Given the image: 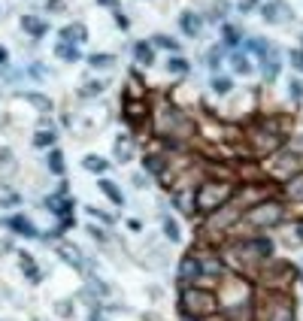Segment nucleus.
Returning a JSON list of instances; mask_svg holds the SVG:
<instances>
[{"label":"nucleus","mask_w":303,"mask_h":321,"mask_svg":"<svg viewBox=\"0 0 303 321\" xmlns=\"http://www.w3.org/2000/svg\"><path fill=\"white\" fill-rule=\"evenodd\" d=\"M212 321H228V318H212Z\"/></svg>","instance_id":"obj_51"},{"label":"nucleus","mask_w":303,"mask_h":321,"mask_svg":"<svg viewBox=\"0 0 303 321\" xmlns=\"http://www.w3.org/2000/svg\"><path fill=\"white\" fill-rule=\"evenodd\" d=\"M155 46L170 49V52H176V49H179V43H176V39H170V36H164V33H158V36H155Z\"/></svg>","instance_id":"obj_34"},{"label":"nucleus","mask_w":303,"mask_h":321,"mask_svg":"<svg viewBox=\"0 0 303 321\" xmlns=\"http://www.w3.org/2000/svg\"><path fill=\"white\" fill-rule=\"evenodd\" d=\"M270 255H273V243L267 236H249V239H239L228 249V260L236 270H243L246 276H258L261 264H267Z\"/></svg>","instance_id":"obj_1"},{"label":"nucleus","mask_w":303,"mask_h":321,"mask_svg":"<svg viewBox=\"0 0 303 321\" xmlns=\"http://www.w3.org/2000/svg\"><path fill=\"white\" fill-rule=\"evenodd\" d=\"M22 28L31 33V36H43V33L49 31V25H46V22H39L36 15H22Z\"/></svg>","instance_id":"obj_18"},{"label":"nucleus","mask_w":303,"mask_h":321,"mask_svg":"<svg viewBox=\"0 0 303 321\" xmlns=\"http://www.w3.org/2000/svg\"><path fill=\"white\" fill-rule=\"evenodd\" d=\"M100 6H115V0H97Z\"/></svg>","instance_id":"obj_50"},{"label":"nucleus","mask_w":303,"mask_h":321,"mask_svg":"<svg viewBox=\"0 0 303 321\" xmlns=\"http://www.w3.org/2000/svg\"><path fill=\"white\" fill-rule=\"evenodd\" d=\"M258 321H294V300L285 291H267L258 300Z\"/></svg>","instance_id":"obj_2"},{"label":"nucleus","mask_w":303,"mask_h":321,"mask_svg":"<svg viewBox=\"0 0 303 321\" xmlns=\"http://www.w3.org/2000/svg\"><path fill=\"white\" fill-rule=\"evenodd\" d=\"M55 52H58V58H64V61H70V64L79 61V46H76V43H58Z\"/></svg>","instance_id":"obj_22"},{"label":"nucleus","mask_w":303,"mask_h":321,"mask_svg":"<svg viewBox=\"0 0 303 321\" xmlns=\"http://www.w3.org/2000/svg\"><path fill=\"white\" fill-rule=\"evenodd\" d=\"M167 70L170 73H188V61H185V58H170Z\"/></svg>","instance_id":"obj_32"},{"label":"nucleus","mask_w":303,"mask_h":321,"mask_svg":"<svg viewBox=\"0 0 303 321\" xmlns=\"http://www.w3.org/2000/svg\"><path fill=\"white\" fill-rule=\"evenodd\" d=\"M264 18H267L270 25H282V22H288V15H291V9L282 3V0H273V3H264Z\"/></svg>","instance_id":"obj_14"},{"label":"nucleus","mask_w":303,"mask_h":321,"mask_svg":"<svg viewBox=\"0 0 303 321\" xmlns=\"http://www.w3.org/2000/svg\"><path fill=\"white\" fill-rule=\"evenodd\" d=\"M28 100H31V103H36L39 109H49V100H46V97H39V94H28Z\"/></svg>","instance_id":"obj_40"},{"label":"nucleus","mask_w":303,"mask_h":321,"mask_svg":"<svg viewBox=\"0 0 303 321\" xmlns=\"http://www.w3.org/2000/svg\"><path fill=\"white\" fill-rule=\"evenodd\" d=\"M49 170H52L55 176L64 173V155H61V152H52V155H49Z\"/></svg>","instance_id":"obj_29"},{"label":"nucleus","mask_w":303,"mask_h":321,"mask_svg":"<svg viewBox=\"0 0 303 321\" xmlns=\"http://www.w3.org/2000/svg\"><path fill=\"white\" fill-rule=\"evenodd\" d=\"M143 167H146L149 173H164V158H161V155H146Z\"/></svg>","instance_id":"obj_26"},{"label":"nucleus","mask_w":303,"mask_h":321,"mask_svg":"<svg viewBox=\"0 0 303 321\" xmlns=\"http://www.w3.org/2000/svg\"><path fill=\"white\" fill-rule=\"evenodd\" d=\"M115 155L122 161H128L131 158V143H128V139H118V143H115Z\"/></svg>","instance_id":"obj_35"},{"label":"nucleus","mask_w":303,"mask_h":321,"mask_svg":"<svg viewBox=\"0 0 303 321\" xmlns=\"http://www.w3.org/2000/svg\"><path fill=\"white\" fill-rule=\"evenodd\" d=\"M22 270H25L34 282H39V270H36V264H34V255H22Z\"/></svg>","instance_id":"obj_27"},{"label":"nucleus","mask_w":303,"mask_h":321,"mask_svg":"<svg viewBox=\"0 0 303 321\" xmlns=\"http://www.w3.org/2000/svg\"><path fill=\"white\" fill-rule=\"evenodd\" d=\"M52 143H55V133H52V130H39L34 136V146H39V149H46V146H52Z\"/></svg>","instance_id":"obj_30"},{"label":"nucleus","mask_w":303,"mask_h":321,"mask_svg":"<svg viewBox=\"0 0 303 321\" xmlns=\"http://www.w3.org/2000/svg\"><path fill=\"white\" fill-rule=\"evenodd\" d=\"M61 39H64V43H82V39H85V28H82V25H67V28L61 31Z\"/></svg>","instance_id":"obj_23"},{"label":"nucleus","mask_w":303,"mask_h":321,"mask_svg":"<svg viewBox=\"0 0 303 321\" xmlns=\"http://www.w3.org/2000/svg\"><path fill=\"white\" fill-rule=\"evenodd\" d=\"M58 255L64 257L67 264H73V267H82V255H79V249H76V246H67V243H61V246H58Z\"/></svg>","instance_id":"obj_20"},{"label":"nucleus","mask_w":303,"mask_h":321,"mask_svg":"<svg viewBox=\"0 0 303 321\" xmlns=\"http://www.w3.org/2000/svg\"><path fill=\"white\" fill-rule=\"evenodd\" d=\"M294 233H300L297 239H300V243H303V218H300V222H294Z\"/></svg>","instance_id":"obj_46"},{"label":"nucleus","mask_w":303,"mask_h":321,"mask_svg":"<svg viewBox=\"0 0 303 321\" xmlns=\"http://www.w3.org/2000/svg\"><path fill=\"white\" fill-rule=\"evenodd\" d=\"M197 279H203V276H200V260H197V252L191 249L188 255L182 257V267H179V282H182V285H191V282H197Z\"/></svg>","instance_id":"obj_12"},{"label":"nucleus","mask_w":303,"mask_h":321,"mask_svg":"<svg viewBox=\"0 0 303 321\" xmlns=\"http://www.w3.org/2000/svg\"><path fill=\"white\" fill-rule=\"evenodd\" d=\"M243 209H246V203H243V197L239 200H228L225 206H218L212 215H209V222L203 227V233H206V239H215V236H221L228 227H234L239 222V215H243Z\"/></svg>","instance_id":"obj_6"},{"label":"nucleus","mask_w":303,"mask_h":321,"mask_svg":"<svg viewBox=\"0 0 303 321\" xmlns=\"http://www.w3.org/2000/svg\"><path fill=\"white\" fill-rule=\"evenodd\" d=\"M194 252H197V249H194ZM197 260H200V276L203 279H206V276H209V279H218V276L225 273L221 260L215 255H209V252H197Z\"/></svg>","instance_id":"obj_13"},{"label":"nucleus","mask_w":303,"mask_h":321,"mask_svg":"<svg viewBox=\"0 0 303 321\" xmlns=\"http://www.w3.org/2000/svg\"><path fill=\"white\" fill-rule=\"evenodd\" d=\"M115 22H118V28H128V18H125L122 12H115Z\"/></svg>","instance_id":"obj_47"},{"label":"nucleus","mask_w":303,"mask_h":321,"mask_svg":"<svg viewBox=\"0 0 303 321\" xmlns=\"http://www.w3.org/2000/svg\"><path fill=\"white\" fill-rule=\"evenodd\" d=\"M285 194H288L291 200H297V203L303 200V170H300V173H294V176L288 179V185H285Z\"/></svg>","instance_id":"obj_19"},{"label":"nucleus","mask_w":303,"mask_h":321,"mask_svg":"<svg viewBox=\"0 0 303 321\" xmlns=\"http://www.w3.org/2000/svg\"><path fill=\"white\" fill-rule=\"evenodd\" d=\"M291 67L303 73V52H300V49H294V52H291Z\"/></svg>","instance_id":"obj_39"},{"label":"nucleus","mask_w":303,"mask_h":321,"mask_svg":"<svg viewBox=\"0 0 303 321\" xmlns=\"http://www.w3.org/2000/svg\"><path fill=\"white\" fill-rule=\"evenodd\" d=\"M236 194L234 182H203L200 188L194 191V209L197 212H215L218 206H225L231 197Z\"/></svg>","instance_id":"obj_3"},{"label":"nucleus","mask_w":303,"mask_h":321,"mask_svg":"<svg viewBox=\"0 0 303 321\" xmlns=\"http://www.w3.org/2000/svg\"><path fill=\"white\" fill-rule=\"evenodd\" d=\"M100 82H88V85H85V88H82V94H100Z\"/></svg>","instance_id":"obj_41"},{"label":"nucleus","mask_w":303,"mask_h":321,"mask_svg":"<svg viewBox=\"0 0 303 321\" xmlns=\"http://www.w3.org/2000/svg\"><path fill=\"white\" fill-rule=\"evenodd\" d=\"M291 94L300 100V97H303V82H291Z\"/></svg>","instance_id":"obj_44"},{"label":"nucleus","mask_w":303,"mask_h":321,"mask_svg":"<svg viewBox=\"0 0 303 321\" xmlns=\"http://www.w3.org/2000/svg\"><path fill=\"white\" fill-rule=\"evenodd\" d=\"M252 6H255V0H243L239 3V9H252Z\"/></svg>","instance_id":"obj_48"},{"label":"nucleus","mask_w":303,"mask_h":321,"mask_svg":"<svg viewBox=\"0 0 303 321\" xmlns=\"http://www.w3.org/2000/svg\"><path fill=\"white\" fill-rule=\"evenodd\" d=\"M6 58H9V55H6V49H0V64H6Z\"/></svg>","instance_id":"obj_49"},{"label":"nucleus","mask_w":303,"mask_h":321,"mask_svg":"<svg viewBox=\"0 0 303 321\" xmlns=\"http://www.w3.org/2000/svg\"><path fill=\"white\" fill-rule=\"evenodd\" d=\"M234 70L236 73H252V64H249V55H234Z\"/></svg>","instance_id":"obj_31"},{"label":"nucleus","mask_w":303,"mask_h":321,"mask_svg":"<svg viewBox=\"0 0 303 321\" xmlns=\"http://www.w3.org/2000/svg\"><path fill=\"white\" fill-rule=\"evenodd\" d=\"M88 212H91L94 218H100V222H106V225H112V222H115L112 215H106V212H100V209H88Z\"/></svg>","instance_id":"obj_42"},{"label":"nucleus","mask_w":303,"mask_h":321,"mask_svg":"<svg viewBox=\"0 0 303 321\" xmlns=\"http://www.w3.org/2000/svg\"><path fill=\"white\" fill-rule=\"evenodd\" d=\"M212 91H215V94H228V91H231V79H225V76L218 79V76H215V79H212Z\"/></svg>","instance_id":"obj_33"},{"label":"nucleus","mask_w":303,"mask_h":321,"mask_svg":"<svg viewBox=\"0 0 303 321\" xmlns=\"http://www.w3.org/2000/svg\"><path fill=\"white\" fill-rule=\"evenodd\" d=\"M155 130L161 136H191L194 133V125L179 112V109H170V106H161L158 109V125Z\"/></svg>","instance_id":"obj_8"},{"label":"nucleus","mask_w":303,"mask_h":321,"mask_svg":"<svg viewBox=\"0 0 303 321\" xmlns=\"http://www.w3.org/2000/svg\"><path fill=\"white\" fill-rule=\"evenodd\" d=\"M261 58H264V79H267V82H273V79L279 76V67H282V64H279V55H276V49L264 52Z\"/></svg>","instance_id":"obj_16"},{"label":"nucleus","mask_w":303,"mask_h":321,"mask_svg":"<svg viewBox=\"0 0 303 321\" xmlns=\"http://www.w3.org/2000/svg\"><path fill=\"white\" fill-rule=\"evenodd\" d=\"M179 306L188 318H209L218 309V297L206 288H185L179 297Z\"/></svg>","instance_id":"obj_5"},{"label":"nucleus","mask_w":303,"mask_h":321,"mask_svg":"<svg viewBox=\"0 0 303 321\" xmlns=\"http://www.w3.org/2000/svg\"><path fill=\"white\" fill-rule=\"evenodd\" d=\"M58 315H64V318H67V315H70V303H58Z\"/></svg>","instance_id":"obj_45"},{"label":"nucleus","mask_w":303,"mask_h":321,"mask_svg":"<svg viewBox=\"0 0 303 321\" xmlns=\"http://www.w3.org/2000/svg\"><path fill=\"white\" fill-rule=\"evenodd\" d=\"M125 118H128L131 128H143V125H146V118H149V106H146L143 97H128V103H125Z\"/></svg>","instance_id":"obj_10"},{"label":"nucleus","mask_w":303,"mask_h":321,"mask_svg":"<svg viewBox=\"0 0 303 321\" xmlns=\"http://www.w3.org/2000/svg\"><path fill=\"white\" fill-rule=\"evenodd\" d=\"M282 218H285V209H282L279 200H258L246 209L243 225L249 230H264V227H276Z\"/></svg>","instance_id":"obj_4"},{"label":"nucleus","mask_w":303,"mask_h":321,"mask_svg":"<svg viewBox=\"0 0 303 321\" xmlns=\"http://www.w3.org/2000/svg\"><path fill=\"white\" fill-rule=\"evenodd\" d=\"M182 31L188 33V36H197L200 33V18L194 12H182Z\"/></svg>","instance_id":"obj_21"},{"label":"nucleus","mask_w":303,"mask_h":321,"mask_svg":"<svg viewBox=\"0 0 303 321\" xmlns=\"http://www.w3.org/2000/svg\"><path fill=\"white\" fill-rule=\"evenodd\" d=\"M164 233H167L170 239H179L182 233H179V225L173 222V218H164Z\"/></svg>","instance_id":"obj_36"},{"label":"nucleus","mask_w":303,"mask_h":321,"mask_svg":"<svg viewBox=\"0 0 303 321\" xmlns=\"http://www.w3.org/2000/svg\"><path fill=\"white\" fill-rule=\"evenodd\" d=\"M218 61H221V52L212 49V52H209V67H218Z\"/></svg>","instance_id":"obj_43"},{"label":"nucleus","mask_w":303,"mask_h":321,"mask_svg":"<svg viewBox=\"0 0 303 321\" xmlns=\"http://www.w3.org/2000/svg\"><path fill=\"white\" fill-rule=\"evenodd\" d=\"M134 55H136L139 64H152V61H155V52H152V46H146V43H136Z\"/></svg>","instance_id":"obj_25"},{"label":"nucleus","mask_w":303,"mask_h":321,"mask_svg":"<svg viewBox=\"0 0 303 321\" xmlns=\"http://www.w3.org/2000/svg\"><path fill=\"white\" fill-rule=\"evenodd\" d=\"M67 185H61V191L58 194H49V200H46V206H49V212H55V215H61L64 218V225H73V215H70V209H73V203H70L67 197Z\"/></svg>","instance_id":"obj_11"},{"label":"nucleus","mask_w":303,"mask_h":321,"mask_svg":"<svg viewBox=\"0 0 303 321\" xmlns=\"http://www.w3.org/2000/svg\"><path fill=\"white\" fill-rule=\"evenodd\" d=\"M294 282V267L285 260H267V270L261 273V285L267 291H285Z\"/></svg>","instance_id":"obj_9"},{"label":"nucleus","mask_w":303,"mask_h":321,"mask_svg":"<svg viewBox=\"0 0 303 321\" xmlns=\"http://www.w3.org/2000/svg\"><path fill=\"white\" fill-rule=\"evenodd\" d=\"M100 191L106 194V197H109V200H112L115 206H122V203H125L122 191H118V188H115V182H109V179H100Z\"/></svg>","instance_id":"obj_24"},{"label":"nucleus","mask_w":303,"mask_h":321,"mask_svg":"<svg viewBox=\"0 0 303 321\" xmlns=\"http://www.w3.org/2000/svg\"><path fill=\"white\" fill-rule=\"evenodd\" d=\"M249 152L255 155V158H264V155H273L279 146H282V133L273 128V125H261V128H255V130H249Z\"/></svg>","instance_id":"obj_7"},{"label":"nucleus","mask_w":303,"mask_h":321,"mask_svg":"<svg viewBox=\"0 0 303 321\" xmlns=\"http://www.w3.org/2000/svg\"><path fill=\"white\" fill-rule=\"evenodd\" d=\"M112 61H115L112 55H94V58H91V64H94V67H109Z\"/></svg>","instance_id":"obj_38"},{"label":"nucleus","mask_w":303,"mask_h":321,"mask_svg":"<svg viewBox=\"0 0 303 321\" xmlns=\"http://www.w3.org/2000/svg\"><path fill=\"white\" fill-rule=\"evenodd\" d=\"M106 167H109V164L103 158H97V155H88V158H85V170H91V173H103Z\"/></svg>","instance_id":"obj_28"},{"label":"nucleus","mask_w":303,"mask_h":321,"mask_svg":"<svg viewBox=\"0 0 303 321\" xmlns=\"http://www.w3.org/2000/svg\"><path fill=\"white\" fill-rule=\"evenodd\" d=\"M225 43H228V46H236V43H239V31H236L234 25L225 28Z\"/></svg>","instance_id":"obj_37"},{"label":"nucleus","mask_w":303,"mask_h":321,"mask_svg":"<svg viewBox=\"0 0 303 321\" xmlns=\"http://www.w3.org/2000/svg\"><path fill=\"white\" fill-rule=\"evenodd\" d=\"M225 312H228V321H252L255 318V306L249 300H239V303L225 306Z\"/></svg>","instance_id":"obj_15"},{"label":"nucleus","mask_w":303,"mask_h":321,"mask_svg":"<svg viewBox=\"0 0 303 321\" xmlns=\"http://www.w3.org/2000/svg\"><path fill=\"white\" fill-rule=\"evenodd\" d=\"M6 225L12 227L15 233H22V236H39V233H36V227L31 225V222H28L25 215H12V218H9Z\"/></svg>","instance_id":"obj_17"}]
</instances>
